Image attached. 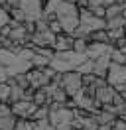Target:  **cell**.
I'll list each match as a JSON object with an SVG mask.
<instances>
[{"instance_id": "20", "label": "cell", "mask_w": 126, "mask_h": 130, "mask_svg": "<svg viewBox=\"0 0 126 130\" xmlns=\"http://www.w3.org/2000/svg\"><path fill=\"white\" fill-rule=\"evenodd\" d=\"M34 122L32 120H24V118H18L16 120V126H14V130H34Z\"/></svg>"}, {"instance_id": "11", "label": "cell", "mask_w": 126, "mask_h": 130, "mask_svg": "<svg viewBox=\"0 0 126 130\" xmlns=\"http://www.w3.org/2000/svg\"><path fill=\"white\" fill-rule=\"evenodd\" d=\"M73 41H75V38H73V36L59 34V36H55V41H53V45H51V49H53L55 53L71 51V49H73Z\"/></svg>"}, {"instance_id": "19", "label": "cell", "mask_w": 126, "mask_h": 130, "mask_svg": "<svg viewBox=\"0 0 126 130\" xmlns=\"http://www.w3.org/2000/svg\"><path fill=\"white\" fill-rule=\"evenodd\" d=\"M87 45H89V41H87V40H83V38H75V41H73V51H75V53H85Z\"/></svg>"}, {"instance_id": "8", "label": "cell", "mask_w": 126, "mask_h": 130, "mask_svg": "<svg viewBox=\"0 0 126 130\" xmlns=\"http://www.w3.org/2000/svg\"><path fill=\"white\" fill-rule=\"evenodd\" d=\"M112 49H114V47H112L110 43H97V41H89L85 55H87V59L94 61V59H99V57H102V55H106V53H110Z\"/></svg>"}, {"instance_id": "25", "label": "cell", "mask_w": 126, "mask_h": 130, "mask_svg": "<svg viewBox=\"0 0 126 130\" xmlns=\"http://www.w3.org/2000/svg\"><path fill=\"white\" fill-rule=\"evenodd\" d=\"M8 114H12L10 112V105L8 103H0V116H8Z\"/></svg>"}, {"instance_id": "1", "label": "cell", "mask_w": 126, "mask_h": 130, "mask_svg": "<svg viewBox=\"0 0 126 130\" xmlns=\"http://www.w3.org/2000/svg\"><path fill=\"white\" fill-rule=\"evenodd\" d=\"M79 12H81V10H79L77 4L65 2V0L55 8L53 18L59 22L63 34H67V36H73V34H75V30H77V26H79Z\"/></svg>"}, {"instance_id": "10", "label": "cell", "mask_w": 126, "mask_h": 130, "mask_svg": "<svg viewBox=\"0 0 126 130\" xmlns=\"http://www.w3.org/2000/svg\"><path fill=\"white\" fill-rule=\"evenodd\" d=\"M110 53H106V55H102V57H99V59L93 61V75L97 79H104L106 77V71H108V67H110Z\"/></svg>"}, {"instance_id": "9", "label": "cell", "mask_w": 126, "mask_h": 130, "mask_svg": "<svg viewBox=\"0 0 126 130\" xmlns=\"http://www.w3.org/2000/svg\"><path fill=\"white\" fill-rule=\"evenodd\" d=\"M116 95V91L112 89L110 85H102V87H97L94 89V103L101 108L102 105H112V99Z\"/></svg>"}, {"instance_id": "18", "label": "cell", "mask_w": 126, "mask_h": 130, "mask_svg": "<svg viewBox=\"0 0 126 130\" xmlns=\"http://www.w3.org/2000/svg\"><path fill=\"white\" fill-rule=\"evenodd\" d=\"M79 75H93V61L91 59H87V61H83V63L79 65L77 69H75Z\"/></svg>"}, {"instance_id": "28", "label": "cell", "mask_w": 126, "mask_h": 130, "mask_svg": "<svg viewBox=\"0 0 126 130\" xmlns=\"http://www.w3.org/2000/svg\"><path fill=\"white\" fill-rule=\"evenodd\" d=\"M0 47H2V45H0Z\"/></svg>"}, {"instance_id": "3", "label": "cell", "mask_w": 126, "mask_h": 130, "mask_svg": "<svg viewBox=\"0 0 126 130\" xmlns=\"http://www.w3.org/2000/svg\"><path fill=\"white\" fill-rule=\"evenodd\" d=\"M49 126L55 130H73L71 122H73V110L67 108L65 105H57L51 103L49 105V116H47Z\"/></svg>"}, {"instance_id": "15", "label": "cell", "mask_w": 126, "mask_h": 130, "mask_svg": "<svg viewBox=\"0 0 126 130\" xmlns=\"http://www.w3.org/2000/svg\"><path fill=\"white\" fill-rule=\"evenodd\" d=\"M87 40H89V41H97V43H110L106 30H99V32L89 34V38H87Z\"/></svg>"}, {"instance_id": "12", "label": "cell", "mask_w": 126, "mask_h": 130, "mask_svg": "<svg viewBox=\"0 0 126 130\" xmlns=\"http://www.w3.org/2000/svg\"><path fill=\"white\" fill-rule=\"evenodd\" d=\"M32 103L36 106H49V99H47L45 89H36L32 95Z\"/></svg>"}, {"instance_id": "26", "label": "cell", "mask_w": 126, "mask_h": 130, "mask_svg": "<svg viewBox=\"0 0 126 130\" xmlns=\"http://www.w3.org/2000/svg\"><path fill=\"white\" fill-rule=\"evenodd\" d=\"M8 79H10V77H8V71L2 67V65H0V83H6Z\"/></svg>"}, {"instance_id": "22", "label": "cell", "mask_w": 126, "mask_h": 130, "mask_svg": "<svg viewBox=\"0 0 126 130\" xmlns=\"http://www.w3.org/2000/svg\"><path fill=\"white\" fill-rule=\"evenodd\" d=\"M8 97H10V85L0 83V103H8Z\"/></svg>"}, {"instance_id": "6", "label": "cell", "mask_w": 126, "mask_h": 130, "mask_svg": "<svg viewBox=\"0 0 126 130\" xmlns=\"http://www.w3.org/2000/svg\"><path fill=\"white\" fill-rule=\"evenodd\" d=\"M104 81H106V85H110L112 89L124 85L126 83V65H118V63H112V61H110V67H108V71H106Z\"/></svg>"}, {"instance_id": "4", "label": "cell", "mask_w": 126, "mask_h": 130, "mask_svg": "<svg viewBox=\"0 0 126 130\" xmlns=\"http://www.w3.org/2000/svg\"><path fill=\"white\" fill-rule=\"evenodd\" d=\"M26 77H28V83H30V89H43L45 85H49L51 83V79L55 77V71L47 65V67H43V69H34L32 67L30 71L26 73Z\"/></svg>"}, {"instance_id": "17", "label": "cell", "mask_w": 126, "mask_h": 130, "mask_svg": "<svg viewBox=\"0 0 126 130\" xmlns=\"http://www.w3.org/2000/svg\"><path fill=\"white\" fill-rule=\"evenodd\" d=\"M122 10H124V6H120V4L106 6V8H104V20H110V18H114V16H120Z\"/></svg>"}, {"instance_id": "13", "label": "cell", "mask_w": 126, "mask_h": 130, "mask_svg": "<svg viewBox=\"0 0 126 130\" xmlns=\"http://www.w3.org/2000/svg\"><path fill=\"white\" fill-rule=\"evenodd\" d=\"M94 120H97V124H112V122L116 120V116L110 112H104V110H99L97 114H93Z\"/></svg>"}, {"instance_id": "21", "label": "cell", "mask_w": 126, "mask_h": 130, "mask_svg": "<svg viewBox=\"0 0 126 130\" xmlns=\"http://www.w3.org/2000/svg\"><path fill=\"white\" fill-rule=\"evenodd\" d=\"M10 24V12H8L6 6H0V28Z\"/></svg>"}, {"instance_id": "16", "label": "cell", "mask_w": 126, "mask_h": 130, "mask_svg": "<svg viewBox=\"0 0 126 130\" xmlns=\"http://www.w3.org/2000/svg\"><path fill=\"white\" fill-rule=\"evenodd\" d=\"M16 118L14 114H8V116H0V130H14L16 126Z\"/></svg>"}, {"instance_id": "27", "label": "cell", "mask_w": 126, "mask_h": 130, "mask_svg": "<svg viewBox=\"0 0 126 130\" xmlns=\"http://www.w3.org/2000/svg\"><path fill=\"white\" fill-rule=\"evenodd\" d=\"M112 124H99V130H110Z\"/></svg>"}, {"instance_id": "24", "label": "cell", "mask_w": 126, "mask_h": 130, "mask_svg": "<svg viewBox=\"0 0 126 130\" xmlns=\"http://www.w3.org/2000/svg\"><path fill=\"white\" fill-rule=\"evenodd\" d=\"M110 130H126V122L120 120V118H116V120L112 122V128Z\"/></svg>"}, {"instance_id": "5", "label": "cell", "mask_w": 126, "mask_h": 130, "mask_svg": "<svg viewBox=\"0 0 126 130\" xmlns=\"http://www.w3.org/2000/svg\"><path fill=\"white\" fill-rule=\"evenodd\" d=\"M18 8L24 14V22H38L43 18V4L41 0H20Z\"/></svg>"}, {"instance_id": "23", "label": "cell", "mask_w": 126, "mask_h": 130, "mask_svg": "<svg viewBox=\"0 0 126 130\" xmlns=\"http://www.w3.org/2000/svg\"><path fill=\"white\" fill-rule=\"evenodd\" d=\"M36 126H34V130H55V128H51L49 126V122L47 120H41V122H34Z\"/></svg>"}, {"instance_id": "7", "label": "cell", "mask_w": 126, "mask_h": 130, "mask_svg": "<svg viewBox=\"0 0 126 130\" xmlns=\"http://www.w3.org/2000/svg\"><path fill=\"white\" fill-rule=\"evenodd\" d=\"M38 106L34 105L32 101H18L14 105H10V112L14 114L16 118H24V120H30L32 114L36 112Z\"/></svg>"}, {"instance_id": "2", "label": "cell", "mask_w": 126, "mask_h": 130, "mask_svg": "<svg viewBox=\"0 0 126 130\" xmlns=\"http://www.w3.org/2000/svg\"><path fill=\"white\" fill-rule=\"evenodd\" d=\"M83 61H87V55L85 53H75L73 49L61 51V53L53 51V57L49 59V67L55 73H69V71H75Z\"/></svg>"}, {"instance_id": "14", "label": "cell", "mask_w": 126, "mask_h": 130, "mask_svg": "<svg viewBox=\"0 0 126 130\" xmlns=\"http://www.w3.org/2000/svg\"><path fill=\"white\" fill-rule=\"evenodd\" d=\"M47 116H49V106H38L30 120L32 122H41V120H47Z\"/></svg>"}]
</instances>
